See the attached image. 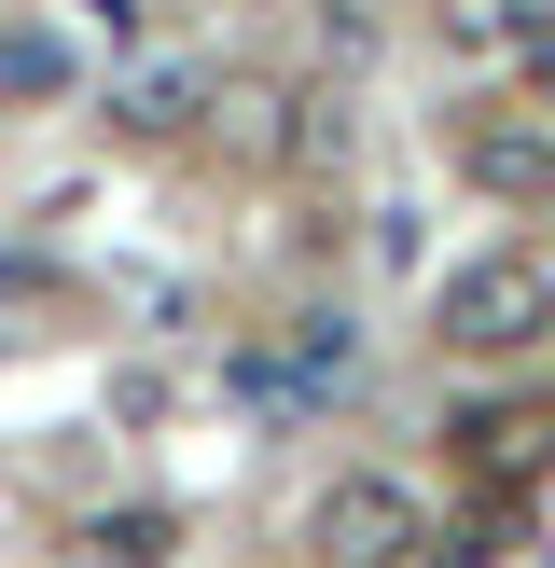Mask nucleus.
<instances>
[{"label":"nucleus","instance_id":"nucleus-9","mask_svg":"<svg viewBox=\"0 0 555 568\" xmlns=\"http://www.w3.org/2000/svg\"><path fill=\"white\" fill-rule=\"evenodd\" d=\"M514 70H527V98H542V111H555V14H542V28H527V55H514Z\"/></svg>","mask_w":555,"mask_h":568},{"label":"nucleus","instance_id":"nucleus-5","mask_svg":"<svg viewBox=\"0 0 555 568\" xmlns=\"http://www.w3.org/2000/svg\"><path fill=\"white\" fill-rule=\"evenodd\" d=\"M542 14H555V0H431V28H444L458 55H527Z\"/></svg>","mask_w":555,"mask_h":568},{"label":"nucleus","instance_id":"nucleus-8","mask_svg":"<svg viewBox=\"0 0 555 568\" xmlns=\"http://www.w3.org/2000/svg\"><path fill=\"white\" fill-rule=\"evenodd\" d=\"M42 333H70V305H56V292H0V361L42 347Z\"/></svg>","mask_w":555,"mask_h":568},{"label":"nucleus","instance_id":"nucleus-2","mask_svg":"<svg viewBox=\"0 0 555 568\" xmlns=\"http://www.w3.org/2000/svg\"><path fill=\"white\" fill-rule=\"evenodd\" d=\"M305 555H333V568L431 555V499H416L403 471H333V486H320V514H305Z\"/></svg>","mask_w":555,"mask_h":568},{"label":"nucleus","instance_id":"nucleus-3","mask_svg":"<svg viewBox=\"0 0 555 568\" xmlns=\"http://www.w3.org/2000/svg\"><path fill=\"white\" fill-rule=\"evenodd\" d=\"M458 181L486 209H555V111L514 98V111H472L458 125Z\"/></svg>","mask_w":555,"mask_h":568},{"label":"nucleus","instance_id":"nucleus-6","mask_svg":"<svg viewBox=\"0 0 555 568\" xmlns=\"http://www.w3.org/2000/svg\"><path fill=\"white\" fill-rule=\"evenodd\" d=\"M458 444H472V471H542L555 416H458Z\"/></svg>","mask_w":555,"mask_h":568},{"label":"nucleus","instance_id":"nucleus-4","mask_svg":"<svg viewBox=\"0 0 555 568\" xmlns=\"http://www.w3.org/2000/svg\"><path fill=\"white\" fill-rule=\"evenodd\" d=\"M111 125H125V139H194V125H209V70H167V55L125 70V83H111Z\"/></svg>","mask_w":555,"mask_h":568},{"label":"nucleus","instance_id":"nucleus-1","mask_svg":"<svg viewBox=\"0 0 555 568\" xmlns=\"http://www.w3.org/2000/svg\"><path fill=\"white\" fill-rule=\"evenodd\" d=\"M431 333L458 361H542L555 347V264H542V250H486V264H458L444 305H431Z\"/></svg>","mask_w":555,"mask_h":568},{"label":"nucleus","instance_id":"nucleus-7","mask_svg":"<svg viewBox=\"0 0 555 568\" xmlns=\"http://www.w3.org/2000/svg\"><path fill=\"white\" fill-rule=\"evenodd\" d=\"M167 541H181L167 514H98V527H83V555H111V568H139V555H167Z\"/></svg>","mask_w":555,"mask_h":568}]
</instances>
